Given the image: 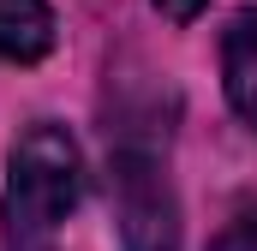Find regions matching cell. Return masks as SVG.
Masks as SVG:
<instances>
[{
	"mask_svg": "<svg viewBox=\"0 0 257 251\" xmlns=\"http://www.w3.org/2000/svg\"><path fill=\"white\" fill-rule=\"evenodd\" d=\"M84 197V156L72 144V132L54 120H36L18 132L12 156H6V239L12 245H36L60 227Z\"/></svg>",
	"mask_w": 257,
	"mask_h": 251,
	"instance_id": "1",
	"label": "cell"
},
{
	"mask_svg": "<svg viewBox=\"0 0 257 251\" xmlns=\"http://www.w3.org/2000/svg\"><path fill=\"white\" fill-rule=\"evenodd\" d=\"M114 203H120V239L126 251H174L180 245V203L162 174V156L144 144L114 150Z\"/></svg>",
	"mask_w": 257,
	"mask_h": 251,
	"instance_id": "2",
	"label": "cell"
},
{
	"mask_svg": "<svg viewBox=\"0 0 257 251\" xmlns=\"http://www.w3.org/2000/svg\"><path fill=\"white\" fill-rule=\"evenodd\" d=\"M221 84L245 126H257V12H239L221 30Z\"/></svg>",
	"mask_w": 257,
	"mask_h": 251,
	"instance_id": "3",
	"label": "cell"
},
{
	"mask_svg": "<svg viewBox=\"0 0 257 251\" xmlns=\"http://www.w3.org/2000/svg\"><path fill=\"white\" fill-rule=\"evenodd\" d=\"M54 48L48 0H0V66H30Z\"/></svg>",
	"mask_w": 257,
	"mask_h": 251,
	"instance_id": "4",
	"label": "cell"
},
{
	"mask_svg": "<svg viewBox=\"0 0 257 251\" xmlns=\"http://www.w3.org/2000/svg\"><path fill=\"white\" fill-rule=\"evenodd\" d=\"M209 251H257V215L233 221L227 233H215V245H209Z\"/></svg>",
	"mask_w": 257,
	"mask_h": 251,
	"instance_id": "5",
	"label": "cell"
},
{
	"mask_svg": "<svg viewBox=\"0 0 257 251\" xmlns=\"http://www.w3.org/2000/svg\"><path fill=\"white\" fill-rule=\"evenodd\" d=\"M156 6H162L168 18H197V12H203L209 0H156Z\"/></svg>",
	"mask_w": 257,
	"mask_h": 251,
	"instance_id": "6",
	"label": "cell"
}]
</instances>
